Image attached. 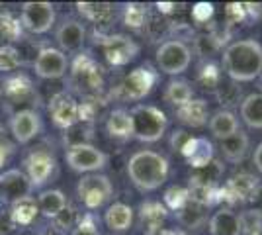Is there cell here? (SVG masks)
I'll list each match as a JSON object with an SVG mask.
<instances>
[{
	"mask_svg": "<svg viewBox=\"0 0 262 235\" xmlns=\"http://www.w3.org/2000/svg\"><path fill=\"white\" fill-rule=\"evenodd\" d=\"M32 182L20 168H8L0 175V202L12 204V202L32 196Z\"/></svg>",
	"mask_w": 262,
	"mask_h": 235,
	"instance_id": "cell-13",
	"label": "cell"
},
{
	"mask_svg": "<svg viewBox=\"0 0 262 235\" xmlns=\"http://www.w3.org/2000/svg\"><path fill=\"white\" fill-rule=\"evenodd\" d=\"M133 218H135V212L131 206L123 202H116L104 213V224L112 231H127L133 225Z\"/></svg>",
	"mask_w": 262,
	"mask_h": 235,
	"instance_id": "cell-24",
	"label": "cell"
},
{
	"mask_svg": "<svg viewBox=\"0 0 262 235\" xmlns=\"http://www.w3.org/2000/svg\"><path fill=\"white\" fill-rule=\"evenodd\" d=\"M22 65L20 51L14 45H0V71L10 73Z\"/></svg>",
	"mask_w": 262,
	"mask_h": 235,
	"instance_id": "cell-39",
	"label": "cell"
},
{
	"mask_svg": "<svg viewBox=\"0 0 262 235\" xmlns=\"http://www.w3.org/2000/svg\"><path fill=\"white\" fill-rule=\"evenodd\" d=\"M0 104H2V89H0Z\"/></svg>",
	"mask_w": 262,
	"mask_h": 235,
	"instance_id": "cell-50",
	"label": "cell"
},
{
	"mask_svg": "<svg viewBox=\"0 0 262 235\" xmlns=\"http://www.w3.org/2000/svg\"><path fill=\"white\" fill-rule=\"evenodd\" d=\"M78 12L86 18V20H90V22L94 24H106L114 16V6L112 4H104V2H100V4H96V2H78Z\"/></svg>",
	"mask_w": 262,
	"mask_h": 235,
	"instance_id": "cell-33",
	"label": "cell"
},
{
	"mask_svg": "<svg viewBox=\"0 0 262 235\" xmlns=\"http://www.w3.org/2000/svg\"><path fill=\"white\" fill-rule=\"evenodd\" d=\"M168 159L151 149H141L127 161V177L139 192H153L161 188L168 179Z\"/></svg>",
	"mask_w": 262,
	"mask_h": 235,
	"instance_id": "cell-2",
	"label": "cell"
},
{
	"mask_svg": "<svg viewBox=\"0 0 262 235\" xmlns=\"http://www.w3.org/2000/svg\"><path fill=\"white\" fill-rule=\"evenodd\" d=\"M69 69V59L61 49L55 47H43L35 61H33V71L39 78H61Z\"/></svg>",
	"mask_w": 262,
	"mask_h": 235,
	"instance_id": "cell-15",
	"label": "cell"
},
{
	"mask_svg": "<svg viewBox=\"0 0 262 235\" xmlns=\"http://www.w3.org/2000/svg\"><path fill=\"white\" fill-rule=\"evenodd\" d=\"M163 202H164V208H166L168 212L176 213L190 202V192H188V188L180 186V184H172L170 188L164 190Z\"/></svg>",
	"mask_w": 262,
	"mask_h": 235,
	"instance_id": "cell-35",
	"label": "cell"
},
{
	"mask_svg": "<svg viewBox=\"0 0 262 235\" xmlns=\"http://www.w3.org/2000/svg\"><path fill=\"white\" fill-rule=\"evenodd\" d=\"M24 167H26V177L30 179L33 188H41L45 182L53 177L57 161L51 151L35 149L24 159Z\"/></svg>",
	"mask_w": 262,
	"mask_h": 235,
	"instance_id": "cell-9",
	"label": "cell"
},
{
	"mask_svg": "<svg viewBox=\"0 0 262 235\" xmlns=\"http://www.w3.org/2000/svg\"><path fill=\"white\" fill-rule=\"evenodd\" d=\"M225 20L229 26H235V24H241L247 20V12H245V4H239V2H231L225 6Z\"/></svg>",
	"mask_w": 262,
	"mask_h": 235,
	"instance_id": "cell-42",
	"label": "cell"
},
{
	"mask_svg": "<svg viewBox=\"0 0 262 235\" xmlns=\"http://www.w3.org/2000/svg\"><path fill=\"white\" fill-rule=\"evenodd\" d=\"M71 73H73V82H77L82 92H98L104 87L102 69L88 53H80L75 59Z\"/></svg>",
	"mask_w": 262,
	"mask_h": 235,
	"instance_id": "cell-10",
	"label": "cell"
},
{
	"mask_svg": "<svg viewBox=\"0 0 262 235\" xmlns=\"http://www.w3.org/2000/svg\"><path fill=\"white\" fill-rule=\"evenodd\" d=\"M192 139V134H188L186 130H172L170 139H168V145L174 153H182V149L186 147V143Z\"/></svg>",
	"mask_w": 262,
	"mask_h": 235,
	"instance_id": "cell-43",
	"label": "cell"
},
{
	"mask_svg": "<svg viewBox=\"0 0 262 235\" xmlns=\"http://www.w3.org/2000/svg\"><path fill=\"white\" fill-rule=\"evenodd\" d=\"M260 184V179L251 173H239L233 175L227 182L221 186V202L227 204H249L254 188Z\"/></svg>",
	"mask_w": 262,
	"mask_h": 235,
	"instance_id": "cell-11",
	"label": "cell"
},
{
	"mask_svg": "<svg viewBox=\"0 0 262 235\" xmlns=\"http://www.w3.org/2000/svg\"><path fill=\"white\" fill-rule=\"evenodd\" d=\"M149 20V10L145 4H125L123 8V24L131 30H141L143 26H147Z\"/></svg>",
	"mask_w": 262,
	"mask_h": 235,
	"instance_id": "cell-37",
	"label": "cell"
},
{
	"mask_svg": "<svg viewBox=\"0 0 262 235\" xmlns=\"http://www.w3.org/2000/svg\"><path fill=\"white\" fill-rule=\"evenodd\" d=\"M20 24L32 34H47L55 24V6L51 2H26L20 14Z\"/></svg>",
	"mask_w": 262,
	"mask_h": 235,
	"instance_id": "cell-8",
	"label": "cell"
},
{
	"mask_svg": "<svg viewBox=\"0 0 262 235\" xmlns=\"http://www.w3.org/2000/svg\"><path fill=\"white\" fill-rule=\"evenodd\" d=\"M221 78H223V75H221V71H219L217 63H213L211 59H206L204 65L198 71V82H200L204 89H209L213 92V90L217 89L219 82H221Z\"/></svg>",
	"mask_w": 262,
	"mask_h": 235,
	"instance_id": "cell-38",
	"label": "cell"
},
{
	"mask_svg": "<svg viewBox=\"0 0 262 235\" xmlns=\"http://www.w3.org/2000/svg\"><path fill=\"white\" fill-rule=\"evenodd\" d=\"M102 49H104V55L108 59V63L114 67L127 65L139 53V45L123 34H114L110 37H104Z\"/></svg>",
	"mask_w": 262,
	"mask_h": 235,
	"instance_id": "cell-12",
	"label": "cell"
},
{
	"mask_svg": "<svg viewBox=\"0 0 262 235\" xmlns=\"http://www.w3.org/2000/svg\"><path fill=\"white\" fill-rule=\"evenodd\" d=\"M4 94L8 96V100L12 104L16 102H26L30 96H33V84L32 80L26 77V75H16L6 80V87H4Z\"/></svg>",
	"mask_w": 262,
	"mask_h": 235,
	"instance_id": "cell-32",
	"label": "cell"
},
{
	"mask_svg": "<svg viewBox=\"0 0 262 235\" xmlns=\"http://www.w3.org/2000/svg\"><path fill=\"white\" fill-rule=\"evenodd\" d=\"M241 120L252 130H262V92H252L241 100Z\"/></svg>",
	"mask_w": 262,
	"mask_h": 235,
	"instance_id": "cell-28",
	"label": "cell"
},
{
	"mask_svg": "<svg viewBox=\"0 0 262 235\" xmlns=\"http://www.w3.org/2000/svg\"><path fill=\"white\" fill-rule=\"evenodd\" d=\"M10 213L16 225H30L33 220L37 218V213H39L37 200H35L33 196H26V198H20V200L12 202Z\"/></svg>",
	"mask_w": 262,
	"mask_h": 235,
	"instance_id": "cell-29",
	"label": "cell"
},
{
	"mask_svg": "<svg viewBox=\"0 0 262 235\" xmlns=\"http://www.w3.org/2000/svg\"><path fill=\"white\" fill-rule=\"evenodd\" d=\"M260 78H262V75H260Z\"/></svg>",
	"mask_w": 262,
	"mask_h": 235,
	"instance_id": "cell-51",
	"label": "cell"
},
{
	"mask_svg": "<svg viewBox=\"0 0 262 235\" xmlns=\"http://www.w3.org/2000/svg\"><path fill=\"white\" fill-rule=\"evenodd\" d=\"M249 147H251V139L249 135L245 134L243 130L235 132L233 135L225 137L219 141V151H221V157L231 163V165H239L245 161V157L249 153Z\"/></svg>",
	"mask_w": 262,
	"mask_h": 235,
	"instance_id": "cell-21",
	"label": "cell"
},
{
	"mask_svg": "<svg viewBox=\"0 0 262 235\" xmlns=\"http://www.w3.org/2000/svg\"><path fill=\"white\" fill-rule=\"evenodd\" d=\"M225 173L223 163L213 159L209 165L202 168H196L192 175H190V184H200V186H219V180Z\"/></svg>",
	"mask_w": 262,
	"mask_h": 235,
	"instance_id": "cell-30",
	"label": "cell"
},
{
	"mask_svg": "<svg viewBox=\"0 0 262 235\" xmlns=\"http://www.w3.org/2000/svg\"><path fill=\"white\" fill-rule=\"evenodd\" d=\"M157 69L164 73V75H182L184 71H188L190 63H192V49L190 45L182 41V39H166L157 47Z\"/></svg>",
	"mask_w": 262,
	"mask_h": 235,
	"instance_id": "cell-4",
	"label": "cell"
},
{
	"mask_svg": "<svg viewBox=\"0 0 262 235\" xmlns=\"http://www.w3.org/2000/svg\"><path fill=\"white\" fill-rule=\"evenodd\" d=\"M176 120L188 125V127H204L208 125L209 120V104L204 98H192L190 102H186L182 106L174 108Z\"/></svg>",
	"mask_w": 262,
	"mask_h": 235,
	"instance_id": "cell-20",
	"label": "cell"
},
{
	"mask_svg": "<svg viewBox=\"0 0 262 235\" xmlns=\"http://www.w3.org/2000/svg\"><path fill=\"white\" fill-rule=\"evenodd\" d=\"M176 222L184 229H202L208 224V208L190 200L182 210L176 212Z\"/></svg>",
	"mask_w": 262,
	"mask_h": 235,
	"instance_id": "cell-27",
	"label": "cell"
},
{
	"mask_svg": "<svg viewBox=\"0 0 262 235\" xmlns=\"http://www.w3.org/2000/svg\"><path fill=\"white\" fill-rule=\"evenodd\" d=\"M53 220H55V224H57V227H61V229H69V227L73 225V222H75V210L67 206L65 210L59 213V216H55Z\"/></svg>",
	"mask_w": 262,
	"mask_h": 235,
	"instance_id": "cell-46",
	"label": "cell"
},
{
	"mask_svg": "<svg viewBox=\"0 0 262 235\" xmlns=\"http://www.w3.org/2000/svg\"><path fill=\"white\" fill-rule=\"evenodd\" d=\"M168 218V210L164 204L155 200H147L139 206V225L145 235H159Z\"/></svg>",
	"mask_w": 262,
	"mask_h": 235,
	"instance_id": "cell-18",
	"label": "cell"
},
{
	"mask_svg": "<svg viewBox=\"0 0 262 235\" xmlns=\"http://www.w3.org/2000/svg\"><path fill=\"white\" fill-rule=\"evenodd\" d=\"M55 39H57L63 53L65 51H78L86 39V28H84V24L75 20V18H65L55 32Z\"/></svg>",
	"mask_w": 262,
	"mask_h": 235,
	"instance_id": "cell-17",
	"label": "cell"
},
{
	"mask_svg": "<svg viewBox=\"0 0 262 235\" xmlns=\"http://www.w3.org/2000/svg\"><path fill=\"white\" fill-rule=\"evenodd\" d=\"M41 132V116L32 108L16 110L10 118V134L16 143H30Z\"/></svg>",
	"mask_w": 262,
	"mask_h": 235,
	"instance_id": "cell-14",
	"label": "cell"
},
{
	"mask_svg": "<svg viewBox=\"0 0 262 235\" xmlns=\"http://www.w3.org/2000/svg\"><path fill=\"white\" fill-rule=\"evenodd\" d=\"M241 235H262V212L256 208H247L239 213Z\"/></svg>",
	"mask_w": 262,
	"mask_h": 235,
	"instance_id": "cell-36",
	"label": "cell"
},
{
	"mask_svg": "<svg viewBox=\"0 0 262 235\" xmlns=\"http://www.w3.org/2000/svg\"><path fill=\"white\" fill-rule=\"evenodd\" d=\"M49 114H51L53 125L59 130H71L80 122L78 120V102L67 92H61L51 98Z\"/></svg>",
	"mask_w": 262,
	"mask_h": 235,
	"instance_id": "cell-16",
	"label": "cell"
},
{
	"mask_svg": "<svg viewBox=\"0 0 262 235\" xmlns=\"http://www.w3.org/2000/svg\"><path fill=\"white\" fill-rule=\"evenodd\" d=\"M180 155L186 159V163L194 168H202L209 165L213 159H215V147L209 141L208 137H194L186 143V147L182 149Z\"/></svg>",
	"mask_w": 262,
	"mask_h": 235,
	"instance_id": "cell-19",
	"label": "cell"
},
{
	"mask_svg": "<svg viewBox=\"0 0 262 235\" xmlns=\"http://www.w3.org/2000/svg\"><path fill=\"white\" fill-rule=\"evenodd\" d=\"M211 16H213V4H209V2H198L192 8V18L198 24H206Z\"/></svg>",
	"mask_w": 262,
	"mask_h": 235,
	"instance_id": "cell-45",
	"label": "cell"
},
{
	"mask_svg": "<svg viewBox=\"0 0 262 235\" xmlns=\"http://www.w3.org/2000/svg\"><path fill=\"white\" fill-rule=\"evenodd\" d=\"M213 96L225 110H229V106H237L241 102V87L233 80H223L221 78L217 89L213 90Z\"/></svg>",
	"mask_w": 262,
	"mask_h": 235,
	"instance_id": "cell-34",
	"label": "cell"
},
{
	"mask_svg": "<svg viewBox=\"0 0 262 235\" xmlns=\"http://www.w3.org/2000/svg\"><path fill=\"white\" fill-rule=\"evenodd\" d=\"M71 235H100L96 216H94V213H86V216L75 225V229H73Z\"/></svg>",
	"mask_w": 262,
	"mask_h": 235,
	"instance_id": "cell-41",
	"label": "cell"
},
{
	"mask_svg": "<svg viewBox=\"0 0 262 235\" xmlns=\"http://www.w3.org/2000/svg\"><path fill=\"white\" fill-rule=\"evenodd\" d=\"M106 132L112 139H120V141H127L131 139V116L129 110L125 108H116L112 110L106 120Z\"/></svg>",
	"mask_w": 262,
	"mask_h": 235,
	"instance_id": "cell-26",
	"label": "cell"
},
{
	"mask_svg": "<svg viewBox=\"0 0 262 235\" xmlns=\"http://www.w3.org/2000/svg\"><path fill=\"white\" fill-rule=\"evenodd\" d=\"M18 225L12 220L10 210H0V235H10Z\"/></svg>",
	"mask_w": 262,
	"mask_h": 235,
	"instance_id": "cell-47",
	"label": "cell"
},
{
	"mask_svg": "<svg viewBox=\"0 0 262 235\" xmlns=\"http://www.w3.org/2000/svg\"><path fill=\"white\" fill-rule=\"evenodd\" d=\"M65 161L75 173L92 175V173H98V170L108 167L110 157L90 143H78V145L67 147Z\"/></svg>",
	"mask_w": 262,
	"mask_h": 235,
	"instance_id": "cell-7",
	"label": "cell"
},
{
	"mask_svg": "<svg viewBox=\"0 0 262 235\" xmlns=\"http://www.w3.org/2000/svg\"><path fill=\"white\" fill-rule=\"evenodd\" d=\"M194 45H196V51L200 55L208 57V55H213L217 51L219 45H221V39L213 32H208V34L198 35L196 39H194Z\"/></svg>",
	"mask_w": 262,
	"mask_h": 235,
	"instance_id": "cell-40",
	"label": "cell"
},
{
	"mask_svg": "<svg viewBox=\"0 0 262 235\" xmlns=\"http://www.w3.org/2000/svg\"><path fill=\"white\" fill-rule=\"evenodd\" d=\"M131 137L141 143H155L163 139L168 130L166 114L153 104H137L129 110Z\"/></svg>",
	"mask_w": 262,
	"mask_h": 235,
	"instance_id": "cell-3",
	"label": "cell"
},
{
	"mask_svg": "<svg viewBox=\"0 0 262 235\" xmlns=\"http://www.w3.org/2000/svg\"><path fill=\"white\" fill-rule=\"evenodd\" d=\"M164 102H168L170 106H182L186 102H190L194 98V87L190 80L186 78H170L164 87V94H163Z\"/></svg>",
	"mask_w": 262,
	"mask_h": 235,
	"instance_id": "cell-25",
	"label": "cell"
},
{
	"mask_svg": "<svg viewBox=\"0 0 262 235\" xmlns=\"http://www.w3.org/2000/svg\"><path fill=\"white\" fill-rule=\"evenodd\" d=\"M16 151V143L8 139V135L4 132V127H0V168L6 165V161Z\"/></svg>",
	"mask_w": 262,
	"mask_h": 235,
	"instance_id": "cell-44",
	"label": "cell"
},
{
	"mask_svg": "<svg viewBox=\"0 0 262 235\" xmlns=\"http://www.w3.org/2000/svg\"><path fill=\"white\" fill-rule=\"evenodd\" d=\"M157 80H159V71L153 69L151 65L135 67L123 77V80H121L118 90H116V96H120L121 100L131 102L143 100L147 94H151Z\"/></svg>",
	"mask_w": 262,
	"mask_h": 235,
	"instance_id": "cell-5",
	"label": "cell"
},
{
	"mask_svg": "<svg viewBox=\"0 0 262 235\" xmlns=\"http://www.w3.org/2000/svg\"><path fill=\"white\" fill-rule=\"evenodd\" d=\"M223 69L233 82H251L262 75V45L256 39H239L223 49Z\"/></svg>",
	"mask_w": 262,
	"mask_h": 235,
	"instance_id": "cell-1",
	"label": "cell"
},
{
	"mask_svg": "<svg viewBox=\"0 0 262 235\" xmlns=\"http://www.w3.org/2000/svg\"><path fill=\"white\" fill-rule=\"evenodd\" d=\"M209 235H241L239 213L231 208H219L208 220Z\"/></svg>",
	"mask_w": 262,
	"mask_h": 235,
	"instance_id": "cell-23",
	"label": "cell"
},
{
	"mask_svg": "<svg viewBox=\"0 0 262 235\" xmlns=\"http://www.w3.org/2000/svg\"><path fill=\"white\" fill-rule=\"evenodd\" d=\"M249 204H252L256 210H260V212H262V182L256 186V188H254V192H252Z\"/></svg>",
	"mask_w": 262,
	"mask_h": 235,
	"instance_id": "cell-48",
	"label": "cell"
},
{
	"mask_svg": "<svg viewBox=\"0 0 262 235\" xmlns=\"http://www.w3.org/2000/svg\"><path fill=\"white\" fill-rule=\"evenodd\" d=\"M208 127L213 137H217L219 141L233 135L235 132H239V120L237 116L233 114V110H225V108H219L213 114H209Z\"/></svg>",
	"mask_w": 262,
	"mask_h": 235,
	"instance_id": "cell-22",
	"label": "cell"
},
{
	"mask_svg": "<svg viewBox=\"0 0 262 235\" xmlns=\"http://www.w3.org/2000/svg\"><path fill=\"white\" fill-rule=\"evenodd\" d=\"M37 208L47 218H55L67 208V196L57 188L43 190L37 196Z\"/></svg>",
	"mask_w": 262,
	"mask_h": 235,
	"instance_id": "cell-31",
	"label": "cell"
},
{
	"mask_svg": "<svg viewBox=\"0 0 262 235\" xmlns=\"http://www.w3.org/2000/svg\"><path fill=\"white\" fill-rule=\"evenodd\" d=\"M252 163H254V167H256V170L262 175V141L256 145V149H254V155H252Z\"/></svg>",
	"mask_w": 262,
	"mask_h": 235,
	"instance_id": "cell-49",
	"label": "cell"
},
{
	"mask_svg": "<svg viewBox=\"0 0 262 235\" xmlns=\"http://www.w3.org/2000/svg\"><path fill=\"white\" fill-rule=\"evenodd\" d=\"M77 196L88 210H98L112 200L114 184L106 175H100V173L84 175L77 184Z\"/></svg>",
	"mask_w": 262,
	"mask_h": 235,
	"instance_id": "cell-6",
	"label": "cell"
}]
</instances>
